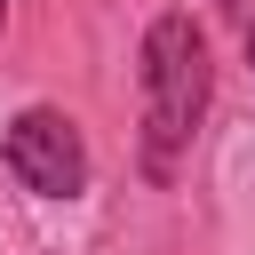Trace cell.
I'll use <instances>...</instances> for the list:
<instances>
[{
	"label": "cell",
	"mask_w": 255,
	"mask_h": 255,
	"mask_svg": "<svg viewBox=\"0 0 255 255\" xmlns=\"http://www.w3.org/2000/svg\"><path fill=\"white\" fill-rule=\"evenodd\" d=\"M207 112V32L175 8L143 32V175L167 183Z\"/></svg>",
	"instance_id": "obj_1"
},
{
	"label": "cell",
	"mask_w": 255,
	"mask_h": 255,
	"mask_svg": "<svg viewBox=\"0 0 255 255\" xmlns=\"http://www.w3.org/2000/svg\"><path fill=\"white\" fill-rule=\"evenodd\" d=\"M0 151H8V175H16L24 191H40V199H80V191H88V143H80V128H72L56 104L16 112Z\"/></svg>",
	"instance_id": "obj_2"
},
{
	"label": "cell",
	"mask_w": 255,
	"mask_h": 255,
	"mask_svg": "<svg viewBox=\"0 0 255 255\" xmlns=\"http://www.w3.org/2000/svg\"><path fill=\"white\" fill-rule=\"evenodd\" d=\"M247 56H255V16H247Z\"/></svg>",
	"instance_id": "obj_3"
},
{
	"label": "cell",
	"mask_w": 255,
	"mask_h": 255,
	"mask_svg": "<svg viewBox=\"0 0 255 255\" xmlns=\"http://www.w3.org/2000/svg\"><path fill=\"white\" fill-rule=\"evenodd\" d=\"M0 8H8V0H0Z\"/></svg>",
	"instance_id": "obj_4"
}]
</instances>
